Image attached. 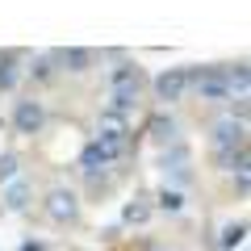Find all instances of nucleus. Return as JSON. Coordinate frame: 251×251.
I'll return each instance as SVG.
<instances>
[{"label": "nucleus", "mask_w": 251, "mask_h": 251, "mask_svg": "<svg viewBox=\"0 0 251 251\" xmlns=\"http://www.w3.org/2000/svg\"><path fill=\"white\" fill-rule=\"evenodd\" d=\"M21 251H46V247H42V243H25V247H21Z\"/></svg>", "instance_id": "19"}, {"label": "nucleus", "mask_w": 251, "mask_h": 251, "mask_svg": "<svg viewBox=\"0 0 251 251\" xmlns=\"http://www.w3.org/2000/svg\"><path fill=\"white\" fill-rule=\"evenodd\" d=\"M147 218V205H126V222H143Z\"/></svg>", "instance_id": "17"}, {"label": "nucleus", "mask_w": 251, "mask_h": 251, "mask_svg": "<svg viewBox=\"0 0 251 251\" xmlns=\"http://www.w3.org/2000/svg\"><path fill=\"white\" fill-rule=\"evenodd\" d=\"M46 209H50L54 222H72L80 205H75V193H67V188H54V193H50V205H46Z\"/></svg>", "instance_id": "6"}, {"label": "nucleus", "mask_w": 251, "mask_h": 251, "mask_svg": "<svg viewBox=\"0 0 251 251\" xmlns=\"http://www.w3.org/2000/svg\"><path fill=\"white\" fill-rule=\"evenodd\" d=\"M117 155H126V130L117 122H109V134H100L97 143L80 155V168L84 172H97V168H105V163H113Z\"/></svg>", "instance_id": "1"}, {"label": "nucleus", "mask_w": 251, "mask_h": 251, "mask_svg": "<svg viewBox=\"0 0 251 251\" xmlns=\"http://www.w3.org/2000/svg\"><path fill=\"white\" fill-rule=\"evenodd\" d=\"M243 234H247V222H230V226L222 230V247H239Z\"/></svg>", "instance_id": "11"}, {"label": "nucleus", "mask_w": 251, "mask_h": 251, "mask_svg": "<svg viewBox=\"0 0 251 251\" xmlns=\"http://www.w3.org/2000/svg\"><path fill=\"white\" fill-rule=\"evenodd\" d=\"M17 176V155H4L0 159V180H13Z\"/></svg>", "instance_id": "15"}, {"label": "nucleus", "mask_w": 251, "mask_h": 251, "mask_svg": "<svg viewBox=\"0 0 251 251\" xmlns=\"http://www.w3.org/2000/svg\"><path fill=\"white\" fill-rule=\"evenodd\" d=\"M138 100V84L134 88H113V109H130Z\"/></svg>", "instance_id": "13"}, {"label": "nucleus", "mask_w": 251, "mask_h": 251, "mask_svg": "<svg viewBox=\"0 0 251 251\" xmlns=\"http://www.w3.org/2000/svg\"><path fill=\"white\" fill-rule=\"evenodd\" d=\"M13 122H17V130H21V134H38V130H42V122H46L42 100H21V105H17V113H13Z\"/></svg>", "instance_id": "4"}, {"label": "nucleus", "mask_w": 251, "mask_h": 251, "mask_svg": "<svg viewBox=\"0 0 251 251\" xmlns=\"http://www.w3.org/2000/svg\"><path fill=\"white\" fill-rule=\"evenodd\" d=\"M159 205L163 209H180L184 201H180V193H168V188H163V193H159Z\"/></svg>", "instance_id": "16"}, {"label": "nucleus", "mask_w": 251, "mask_h": 251, "mask_svg": "<svg viewBox=\"0 0 251 251\" xmlns=\"http://www.w3.org/2000/svg\"><path fill=\"white\" fill-rule=\"evenodd\" d=\"M247 126L243 122H222L214 130V143H218V151H239V147H247Z\"/></svg>", "instance_id": "5"}, {"label": "nucleus", "mask_w": 251, "mask_h": 251, "mask_svg": "<svg viewBox=\"0 0 251 251\" xmlns=\"http://www.w3.org/2000/svg\"><path fill=\"white\" fill-rule=\"evenodd\" d=\"M188 84H197L201 100H226L230 97V84L218 67H201V72H188Z\"/></svg>", "instance_id": "2"}, {"label": "nucleus", "mask_w": 251, "mask_h": 251, "mask_svg": "<svg viewBox=\"0 0 251 251\" xmlns=\"http://www.w3.org/2000/svg\"><path fill=\"white\" fill-rule=\"evenodd\" d=\"M230 113H234V117H239V122H243V117H247V100L239 97V100H234V105H230Z\"/></svg>", "instance_id": "18"}, {"label": "nucleus", "mask_w": 251, "mask_h": 251, "mask_svg": "<svg viewBox=\"0 0 251 251\" xmlns=\"http://www.w3.org/2000/svg\"><path fill=\"white\" fill-rule=\"evenodd\" d=\"M109 84H113V88H134V84H138V67L122 63V67H117V72L109 75Z\"/></svg>", "instance_id": "8"}, {"label": "nucleus", "mask_w": 251, "mask_h": 251, "mask_svg": "<svg viewBox=\"0 0 251 251\" xmlns=\"http://www.w3.org/2000/svg\"><path fill=\"white\" fill-rule=\"evenodd\" d=\"M184 88H188V67H172V72H163L155 80V97L159 100H180Z\"/></svg>", "instance_id": "3"}, {"label": "nucleus", "mask_w": 251, "mask_h": 251, "mask_svg": "<svg viewBox=\"0 0 251 251\" xmlns=\"http://www.w3.org/2000/svg\"><path fill=\"white\" fill-rule=\"evenodd\" d=\"M13 63H17L13 54H0V92H4V88H13V80H17V72H13Z\"/></svg>", "instance_id": "10"}, {"label": "nucleus", "mask_w": 251, "mask_h": 251, "mask_svg": "<svg viewBox=\"0 0 251 251\" xmlns=\"http://www.w3.org/2000/svg\"><path fill=\"white\" fill-rule=\"evenodd\" d=\"M59 63H67L72 72H88V67H92V50H63Z\"/></svg>", "instance_id": "7"}, {"label": "nucleus", "mask_w": 251, "mask_h": 251, "mask_svg": "<svg viewBox=\"0 0 251 251\" xmlns=\"http://www.w3.org/2000/svg\"><path fill=\"white\" fill-rule=\"evenodd\" d=\"M4 201H9V209H21L29 201V188L25 184H9V193H4Z\"/></svg>", "instance_id": "12"}, {"label": "nucleus", "mask_w": 251, "mask_h": 251, "mask_svg": "<svg viewBox=\"0 0 251 251\" xmlns=\"http://www.w3.org/2000/svg\"><path fill=\"white\" fill-rule=\"evenodd\" d=\"M151 134L159 138V143H172V138H176V122H172V117H155V122H151Z\"/></svg>", "instance_id": "9"}, {"label": "nucleus", "mask_w": 251, "mask_h": 251, "mask_svg": "<svg viewBox=\"0 0 251 251\" xmlns=\"http://www.w3.org/2000/svg\"><path fill=\"white\" fill-rule=\"evenodd\" d=\"M29 75H34V80H54V59H38L34 67H29Z\"/></svg>", "instance_id": "14"}]
</instances>
